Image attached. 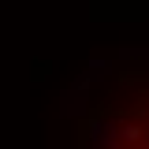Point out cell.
I'll use <instances>...</instances> for the list:
<instances>
[{
	"label": "cell",
	"mask_w": 149,
	"mask_h": 149,
	"mask_svg": "<svg viewBox=\"0 0 149 149\" xmlns=\"http://www.w3.org/2000/svg\"><path fill=\"white\" fill-rule=\"evenodd\" d=\"M116 149H149V97H142L116 134Z\"/></svg>",
	"instance_id": "obj_1"
}]
</instances>
